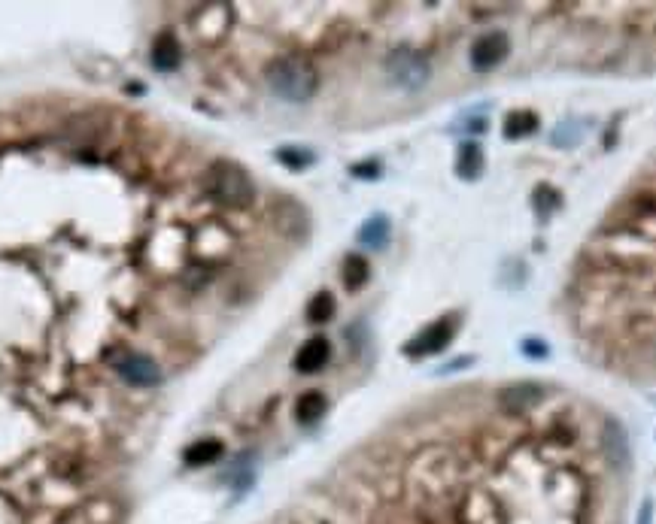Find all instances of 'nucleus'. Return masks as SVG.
I'll list each match as a JSON object with an SVG mask.
<instances>
[{
  "label": "nucleus",
  "mask_w": 656,
  "mask_h": 524,
  "mask_svg": "<svg viewBox=\"0 0 656 524\" xmlns=\"http://www.w3.org/2000/svg\"><path fill=\"white\" fill-rule=\"evenodd\" d=\"M267 85L283 100L304 103L316 91V70L304 58H277L267 67Z\"/></svg>",
  "instance_id": "f257e3e1"
},
{
  "label": "nucleus",
  "mask_w": 656,
  "mask_h": 524,
  "mask_svg": "<svg viewBox=\"0 0 656 524\" xmlns=\"http://www.w3.org/2000/svg\"><path fill=\"white\" fill-rule=\"evenodd\" d=\"M207 191L216 204L231 206V209H244L253 204L256 188L249 173L235 161H216L210 170H207Z\"/></svg>",
  "instance_id": "f03ea898"
},
{
  "label": "nucleus",
  "mask_w": 656,
  "mask_h": 524,
  "mask_svg": "<svg viewBox=\"0 0 656 524\" xmlns=\"http://www.w3.org/2000/svg\"><path fill=\"white\" fill-rule=\"evenodd\" d=\"M113 370L134 388H152L161 382L159 364H155L150 355H140V352H119L113 357Z\"/></svg>",
  "instance_id": "7ed1b4c3"
},
{
  "label": "nucleus",
  "mask_w": 656,
  "mask_h": 524,
  "mask_svg": "<svg viewBox=\"0 0 656 524\" xmlns=\"http://www.w3.org/2000/svg\"><path fill=\"white\" fill-rule=\"evenodd\" d=\"M390 76L399 85H404V89H420V85L429 80V67H426V61L420 55H413L410 49H399V52H392V58H390Z\"/></svg>",
  "instance_id": "20e7f679"
},
{
  "label": "nucleus",
  "mask_w": 656,
  "mask_h": 524,
  "mask_svg": "<svg viewBox=\"0 0 656 524\" xmlns=\"http://www.w3.org/2000/svg\"><path fill=\"white\" fill-rule=\"evenodd\" d=\"M507 52H511L507 33H502V31L483 33V37L474 40V46H471V64H474V70H489V67L502 64L507 58Z\"/></svg>",
  "instance_id": "39448f33"
},
{
  "label": "nucleus",
  "mask_w": 656,
  "mask_h": 524,
  "mask_svg": "<svg viewBox=\"0 0 656 524\" xmlns=\"http://www.w3.org/2000/svg\"><path fill=\"white\" fill-rule=\"evenodd\" d=\"M453 339V325L450 321H435V325H429L417 339H410L408 346H404V352L408 355H435V352H441V348H447V343Z\"/></svg>",
  "instance_id": "423d86ee"
},
{
  "label": "nucleus",
  "mask_w": 656,
  "mask_h": 524,
  "mask_svg": "<svg viewBox=\"0 0 656 524\" xmlns=\"http://www.w3.org/2000/svg\"><path fill=\"white\" fill-rule=\"evenodd\" d=\"M328 355H332V346H328L325 337L307 339L295 355V370L298 373H319L328 364Z\"/></svg>",
  "instance_id": "0eeeda50"
},
{
  "label": "nucleus",
  "mask_w": 656,
  "mask_h": 524,
  "mask_svg": "<svg viewBox=\"0 0 656 524\" xmlns=\"http://www.w3.org/2000/svg\"><path fill=\"white\" fill-rule=\"evenodd\" d=\"M544 391L538 386H532V382H516V386H507L498 400H502V406L507 413H526V409H532L535 404H541Z\"/></svg>",
  "instance_id": "6e6552de"
},
{
  "label": "nucleus",
  "mask_w": 656,
  "mask_h": 524,
  "mask_svg": "<svg viewBox=\"0 0 656 524\" xmlns=\"http://www.w3.org/2000/svg\"><path fill=\"white\" fill-rule=\"evenodd\" d=\"M183 61V49H179V40L174 33H161L159 40L152 43V64L159 70H174Z\"/></svg>",
  "instance_id": "1a4fd4ad"
},
{
  "label": "nucleus",
  "mask_w": 656,
  "mask_h": 524,
  "mask_svg": "<svg viewBox=\"0 0 656 524\" xmlns=\"http://www.w3.org/2000/svg\"><path fill=\"white\" fill-rule=\"evenodd\" d=\"M605 443H608V458L614 461L617 467H626V464H629V443H626L623 427H620L617 422H608V427H605Z\"/></svg>",
  "instance_id": "9d476101"
},
{
  "label": "nucleus",
  "mask_w": 656,
  "mask_h": 524,
  "mask_svg": "<svg viewBox=\"0 0 656 524\" xmlns=\"http://www.w3.org/2000/svg\"><path fill=\"white\" fill-rule=\"evenodd\" d=\"M386 240H390V222H386L383 215H374L365 222V228L359 231V243L368 249H380L386 246Z\"/></svg>",
  "instance_id": "9b49d317"
},
{
  "label": "nucleus",
  "mask_w": 656,
  "mask_h": 524,
  "mask_svg": "<svg viewBox=\"0 0 656 524\" xmlns=\"http://www.w3.org/2000/svg\"><path fill=\"white\" fill-rule=\"evenodd\" d=\"M222 455V443L219 440H198L195 445L186 449V464L192 467H207Z\"/></svg>",
  "instance_id": "f8f14e48"
},
{
  "label": "nucleus",
  "mask_w": 656,
  "mask_h": 524,
  "mask_svg": "<svg viewBox=\"0 0 656 524\" xmlns=\"http://www.w3.org/2000/svg\"><path fill=\"white\" fill-rule=\"evenodd\" d=\"M323 413H325V397L319 395V391H307V395L295 404V418H298L301 424L319 422V418H323Z\"/></svg>",
  "instance_id": "ddd939ff"
},
{
  "label": "nucleus",
  "mask_w": 656,
  "mask_h": 524,
  "mask_svg": "<svg viewBox=\"0 0 656 524\" xmlns=\"http://www.w3.org/2000/svg\"><path fill=\"white\" fill-rule=\"evenodd\" d=\"M483 170V152L478 143H465L459 152V164H456V173L462 179H478Z\"/></svg>",
  "instance_id": "4468645a"
},
{
  "label": "nucleus",
  "mask_w": 656,
  "mask_h": 524,
  "mask_svg": "<svg viewBox=\"0 0 656 524\" xmlns=\"http://www.w3.org/2000/svg\"><path fill=\"white\" fill-rule=\"evenodd\" d=\"M538 128V116L529 110H516L505 119V134L507 137H529Z\"/></svg>",
  "instance_id": "2eb2a0df"
},
{
  "label": "nucleus",
  "mask_w": 656,
  "mask_h": 524,
  "mask_svg": "<svg viewBox=\"0 0 656 524\" xmlns=\"http://www.w3.org/2000/svg\"><path fill=\"white\" fill-rule=\"evenodd\" d=\"M343 282H347L350 291H356L368 282V261L362 255H350L343 261Z\"/></svg>",
  "instance_id": "dca6fc26"
},
{
  "label": "nucleus",
  "mask_w": 656,
  "mask_h": 524,
  "mask_svg": "<svg viewBox=\"0 0 656 524\" xmlns=\"http://www.w3.org/2000/svg\"><path fill=\"white\" fill-rule=\"evenodd\" d=\"M332 316H334V297L328 291H319L314 300H310L307 319L314 321V325H325V321H332Z\"/></svg>",
  "instance_id": "f3484780"
},
{
  "label": "nucleus",
  "mask_w": 656,
  "mask_h": 524,
  "mask_svg": "<svg viewBox=\"0 0 656 524\" xmlns=\"http://www.w3.org/2000/svg\"><path fill=\"white\" fill-rule=\"evenodd\" d=\"M277 158H280V164H286V167H292V170H304V167L314 164V152H307V148L286 146V148H280V152H277Z\"/></svg>",
  "instance_id": "a211bd4d"
},
{
  "label": "nucleus",
  "mask_w": 656,
  "mask_h": 524,
  "mask_svg": "<svg viewBox=\"0 0 656 524\" xmlns=\"http://www.w3.org/2000/svg\"><path fill=\"white\" fill-rule=\"evenodd\" d=\"M642 524H651V503H644V510H642Z\"/></svg>",
  "instance_id": "6ab92c4d"
}]
</instances>
